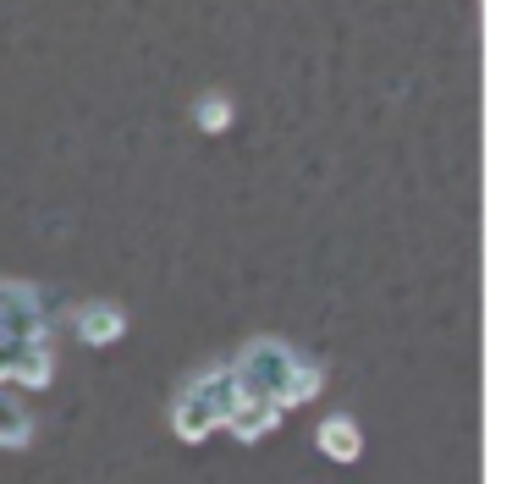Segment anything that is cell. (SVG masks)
<instances>
[{"label": "cell", "mask_w": 512, "mask_h": 484, "mask_svg": "<svg viewBox=\"0 0 512 484\" xmlns=\"http://www.w3.org/2000/svg\"><path fill=\"white\" fill-rule=\"evenodd\" d=\"M232 374H237V385L270 396L281 413H287V407H298V402H314V396H320V385H325L320 363H309L303 352H292L287 341H276V336L248 341V347L237 352Z\"/></svg>", "instance_id": "obj_1"}, {"label": "cell", "mask_w": 512, "mask_h": 484, "mask_svg": "<svg viewBox=\"0 0 512 484\" xmlns=\"http://www.w3.org/2000/svg\"><path fill=\"white\" fill-rule=\"evenodd\" d=\"M50 374H56L50 341H12V336H0V380H6V385H28V391H39V385H50Z\"/></svg>", "instance_id": "obj_4"}, {"label": "cell", "mask_w": 512, "mask_h": 484, "mask_svg": "<svg viewBox=\"0 0 512 484\" xmlns=\"http://www.w3.org/2000/svg\"><path fill=\"white\" fill-rule=\"evenodd\" d=\"M50 330V303L28 281H0V336L12 341H45Z\"/></svg>", "instance_id": "obj_3"}, {"label": "cell", "mask_w": 512, "mask_h": 484, "mask_svg": "<svg viewBox=\"0 0 512 484\" xmlns=\"http://www.w3.org/2000/svg\"><path fill=\"white\" fill-rule=\"evenodd\" d=\"M232 391H237V374L232 363H215V369L182 380V391L171 396V429H177L188 446H199L204 435L226 424V407H232Z\"/></svg>", "instance_id": "obj_2"}, {"label": "cell", "mask_w": 512, "mask_h": 484, "mask_svg": "<svg viewBox=\"0 0 512 484\" xmlns=\"http://www.w3.org/2000/svg\"><path fill=\"white\" fill-rule=\"evenodd\" d=\"M276 424H281V407L270 402V396H259V391H248V385H237L221 429H232L237 440H265Z\"/></svg>", "instance_id": "obj_5"}, {"label": "cell", "mask_w": 512, "mask_h": 484, "mask_svg": "<svg viewBox=\"0 0 512 484\" xmlns=\"http://www.w3.org/2000/svg\"><path fill=\"white\" fill-rule=\"evenodd\" d=\"M28 440H34V418L23 413V402H17V396H6L0 391V446H28Z\"/></svg>", "instance_id": "obj_8"}, {"label": "cell", "mask_w": 512, "mask_h": 484, "mask_svg": "<svg viewBox=\"0 0 512 484\" xmlns=\"http://www.w3.org/2000/svg\"><path fill=\"white\" fill-rule=\"evenodd\" d=\"M72 330H78L89 347H111V341H122L127 314L116 303H78L72 308Z\"/></svg>", "instance_id": "obj_6"}, {"label": "cell", "mask_w": 512, "mask_h": 484, "mask_svg": "<svg viewBox=\"0 0 512 484\" xmlns=\"http://www.w3.org/2000/svg\"><path fill=\"white\" fill-rule=\"evenodd\" d=\"M314 446H320L331 462H358V451H364V435H358V424H353L347 413H336V418H325V424L314 429Z\"/></svg>", "instance_id": "obj_7"}, {"label": "cell", "mask_w": 512, "mask_h": 484, "mask_svg": "<svg viewBox=\"0 0 512 484\" xmlns=\"http://www.w3.org/2000/svg\"><path fill=\"white\" fill-rule=\"evenodd\" d=\"M193 116H199L204 132H226V127H232V99L210 94V99H199V105H193Z\"/></svg>", "instance_id": "obj_9"}]
</instances>
